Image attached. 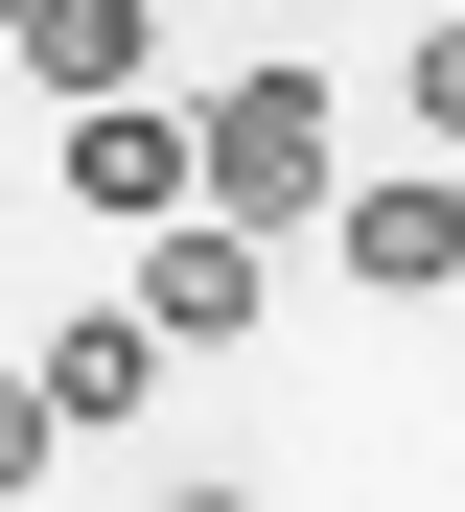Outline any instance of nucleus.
Instances as JSON below:
<instances>
[{
    "mask_svg": "<svg viewBox=\"0 0 465 512\" xmlns=\"http://www.w3.org/2000/svg\"><path fill=\"white\" fill-rule=\"evenodd\" d=\"M24 70H47V94L93 117V94H163V70H186V47H163V0H70V24H47Z\"/></svg>",
    "mask_w": 465,
    "mask_h": 512,
    "instance_id": "39448f33",
    "label": "nucleus"
},
{
    "mask_svg": "<svg viewBox=\"0 0 465 512\" xmlns=\"http://www.w3.org/2000/svg\"><path fill=\"white\" fill-rule=\"evenodd\" d=\"M210 210H233V233H303V210H349L326 70H233V94H210Z\"/></svg>",
    "mask_w": 465,
    "mask_h": 512,
    "instance_id": "f257e3e1",
    "label": "nucleus"
},
{
    "mask_svg": "<svg viewBox=\"0 0 465 512\" xmlns=\"http://www.w3.org/2000/svg\"><path fill=\"white\" fill-rule=\"evenodd\" d=\"M47 24H70V0H0V47H47Z\"/></svg>",
    "mask_w": 465,
    "mask_h": 512,
    "instance_id": "1a4fd4ad",
    "label": "nucleus"
},
{
    "mask_svg": "<svg viewBox=\"0 0 465 512\" xmlns=\"http://www.w3.org/2000/svg\"><path fill=\"white\" fill-rule=\"evenodd\" d=\"M396 94H419V140L465 163V24H419V47H396Z\"/></svg>",
    "mask_w": 465,
    "mask_h": 512,
    "instance_id": "0eeeda50",
    "label": "nucleus"
},
{
    "mask_svg": "<svg viewBox=\"0 0 465 512\" xmlns=\"http://www.w3.org/2000/svg\"><path fill=\"white\" fill-rule=\"evenodd\" d=\"M256 280H279V233H233V210L140 233V326H163V350H233V326H256Z\"/></svg>",
    "mask_w": 465,
    "mask_h": 512,
    "instance_id": "7ed1b4c3",
    "label": "nucleus"
},
{
    "mask_svg": "<svg viewBox=\"0 0 465 512\" xmlns=\"http://www.w3.org/2000/svg\"><path fill=\"white\" fill-rule=\"evenodd\" d=\"M70 210H93V233H186V210H210V117L93 94V117H70Z\"/></svg>",
    "mask_w": 465,
    "mask_h": 512,
    "instance_id": "f03ea898",
    "label": "nucleus"
},
{
    "mask_svg": "<svg viewBox=\"0 0 465 512\" xmlns=\"http://www.w3.org/2000/svg\"><path fill=\"white\" fill-rule=\"evenodd\" d=\"M140 396H163V326H140V303H93L70 350H47V419H70V443H117Z\"/></svg>",
    "mask_w": 465,
    "mask_h": 512,
    "instance_id": "423d86ee",
    "label": "nucleus"
},
{
    "mask_svg": "<svg viewBox=\"0 0 465 512\" xmlns=\"http://www.w3.org/2000/svg\"><path fill=\"white\" fill-rule=\"evenodd\" d=\"M326 233H349V280H372V303H442V280H465V163H442V187H349Z\"/></svg>",
    "mask_w": 465,
    "mask_h": 512,
    "instance_id": "20e7f679",
    "label": "nucleus"
},
{
    "mask_svg": "<svg viewBox=\"0 0 465 512\" xmlns=\"http://www.w3.org/2000/svg\"><path fill=\"white\" fill-rule=\"evenodd\" d=\"M163 512H256V489H163Z\"/></svg>",
    "mask_w": 465,
    "mask_h": 512,
    "instance_id": "9d476101",
    "label": "nucleus"
},
{
    "mask_svg": "<svg viewBox=\"0 0 465 512\" xmlns=\"http://www.w3.org/2000/svg\"><path fill=\"white\" fill-rule=\"evenodd\" d=\"M47 443H70V419H47V373H0V489H47Z\"/></svg>",
    "mask_w": 465,
    "mask_h": 512,
    "instance_id": "6e6552de",
    "label": "nucleus"
}]
</instances>
